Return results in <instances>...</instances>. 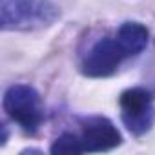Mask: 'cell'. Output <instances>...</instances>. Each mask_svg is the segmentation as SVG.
<instances>
[{
    "instance_id": "obj_1",
    "label": "cell",
    "mask_w": 155,
    "mask_h": 155,
    "mask_svg": "<svg viewBox=\"0 0 155 155\" xmlns=\"http://www.w3.org/2000/svg\"><path fill=\"white\" fill-rule=\"evenodd\" d=\"M58 17V9L49 0H2L0 24L2 29H37L49 26Z\"/></svg>"
},
{
    "instance_id": "obj_2",
    "label": "cell",
    "mask_w": 155,
    "mask_h": 155,
    "mask_svg": "<svg viewBox=\"0 0 155 155\" xmlns=\"http://www.w3.org/2000/svg\"><path fill=\"white\" fill-rule=\"evenodd\" d=\"M4 111L8 117L17 122L24 131L35 133L44 119V106L40 95L35 88L28 84H15L8 88L2 101Z\"/></svg>"
},
{
    "instance_id": "obj_3",
    "label": "cell",
    "mask_w": 155,
    "mask_h": 155,
    "mask_svg": "<svg viewBox=\"0 0 155 155\" xmlns=\"http://www.w3.org/2000/svg\"><path fill=\"white\" fill-rule=\"evenodd\" d=\"M120 119L130 133L144 135L155 124V104L144 88H130L119 99Z\"/></svg>"
},
{
    "instance_id": "obj_4",
    "label": "cell",
    "mask_w": 155,
    "mask_h": 155,
    "mask_svg": "<svg viewBox=\"0 0 155 155\" xmlns=\"http://www.w3.org/2000/svg\"><path fill=\"white\" fill-rule=\"evenodd\" d=\"M124 58H128V55L119 44V40L115 37H108V38H101L91 46L81 68L86 77L101 79V77L113 75Z\"/></svg>"
},
{
    "instance_id": "obj_5",
    "label": "cell",
    "mask_w": 155,
    "mask_h": 155,
    "mask_svg": "<svg viewBox=\"0 0 155 155\" xmlns=\"http://www.w3.org/2000/svg\"><path fill=\"white\" fill-rule=\"evenodd\" d=\"M82 153H97V151H110L117 148L122 140L115 124L101 115L88 117L81 120V133H77Z\"/></svg>"
},
{
    "instance_id": "obj_6",
    "label": "cell",
    "mask_w": 155,
    "mask_h": 155,
    "mask_svg": "<svg viewBox=\"0 0 155 155\" xmlns=\"http://www.w3.org/2000/svg\"><path fill=\"white\" fill-rule=\"evenodd\" d=\"M115 38L119 40V44L122 46L128 57H135L148 46L150 31L140 22H124L119 28Z\"/></svg>"
},
{
    "instance_id": "obj_7",
    "label": "cell",
    "mask_w": 155,
    "mask_h": 155,
    "mask_svg": "<svg viewBox=\"0 0 155 155\" xmlns=\"http://www.w3.org/2000/svg\"><path fill=\"white\" fill-rule=\"evenodd\" d=\"M51 153H58V155H79L82 153L81 151V144H79V139H77V133H62L58 139H55V142L51 144Z\"/></svg>"
}]
</instances>
